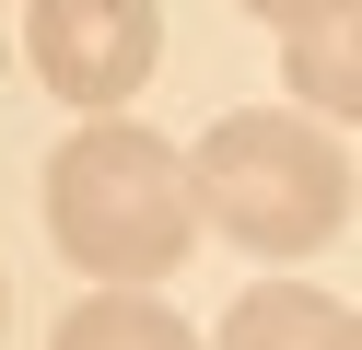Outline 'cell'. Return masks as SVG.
<instances>
[{"mask_svg":"<svg viewBox=\"0 0 362 350\" xmlns=\"http://www.w3.org/2000/svg\"><path fill=\"white\" fill-rule=\"evenodd\" d=\"M47 233L82 280H175L199 245V199L175 140L129 129V117H82L71 140L47 152Z\"/></svg>","mask_w":362,"mask_h":350,"instance_id":"cell-1","label":"cell"},{"mask_svg":"<svg viewBox=\"0 0 362 350\" xmlns=\"http://www.w3.org/2000/svg\"><path fill=\"white\" fill-rule=\"evenodd\" d=\"M187 199L211 233H234L245 257H315L351 222V152L339 129H315L304 105H245L211 117L187 152Z\"/></svg>","mask_w":362,"mask_h":350,"instance_id":"cell-2","label":"cell"},{"mask_svg":"<svg viewBox=\"0 0 362 350\" xmlns=\"http://www.w3.org/2000/svg\"><path fill=\"white\" fill-rule=\"evenodd\" d=\"M24 59L82 117H117L164 59V0H24Z\"/></svg>","mask_w":362,"mask_h":350,"instance_id":"cell-3","label":"cell"},{"mask_svg":"<svg viewBox=\"0 0 362 350\" xmlns=\"http://www.w3.org/2000/svg\"><path fill=\"white\" fill-rule=\"evenodd\" d=\"M211 350H362V315L327 292H304V280H257V292L222 315Z\"/></svg>","mask_w":362,"mask_h":350,"instance_id":"cell-4","label":"cell"},{"mask_svg":"<svg viewBox=\"0 0 362 350\" xmlns=\"http://www.w3.org/2000/svg\"><path fill=\"white\" fill-rule=\"evenodd\" d=\"M292 93H304L315 129L362 117V0H339V12H315V23H292Z\"/></svg>","mask_w":362,"mask_h":350,"instance_id":"cell-5","label":"cell"},{"mask_svg":"<svg viewBox=\"0 0 362 350\" xmlns=\"http://www.w3.org/2000/svg\"><path fill=\"white\" fill-rule=\"evenodd\" d=\"M47 350H199V327L175 315V303L129 292V280H105V292H82L71 315H59V339H47Z\"/></svg>","mask_w":362,"mask_h":350,"instance_id":"cell-6","label":"cell"},{"mask_svg":"<svg viewBox=\"0 0 362 350\" xmlns=\"http://www.w3.org/2000/svg\"><path fill=\"white\" fill-rule=\"evenodd\" d=\"M245 12H257V23H281V35H292V23H315V12H339V0H245Z\"/></svg>","mask_w":362,"mask_h":350,"instance_id":"cell-7","label":"cell"},{"mask_svg":"<svg viewBox=\"0 0 362 350\" xmlns=\"http://www.w3.org/2000/svg\"><path fill=\"white\" fill-rule=\"evenodd\" d=\"M0 327H12V280H0Z\"/></svg>","mask_w":362,"mask_h":350,"instance_id":"cell-8","label":"cell"}]
</instances>
